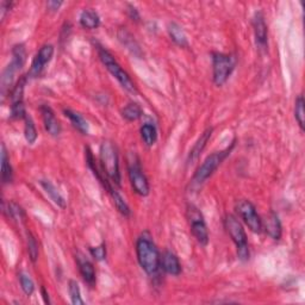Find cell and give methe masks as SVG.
Returning <instances> with one entry per match:
<instances>
[{"mask_svg":"<svg viewBox=\"0 0 305 305\" xmlns=\"http://www.w3.org/2000/svg\"><path fill=\"white\" fill-rule=\"evenodd\" d=\"M41 186L43 187V190L46 191V193L50 197V199L54 201L57 207H60L62 209L66 208V200L65 198L61 196L60 192L56 190L53 184H51L49 180H41Z\"/></svg>","mask_w":305,"mask_h":305,"instance_id":"20","label":"cell"},{"mask_svg":"<svg viewBox=\"0 0 305 305\" xmlns=\"http://www.w3.org/2000/svg\"><path fill=\"white\" fill-rule=\"evenodd\" d=\"M19 281H21L22 290H23L25 295L31 296L35 291V284H34V281H32V279L29 277L28 274L21 273L19 274Z\"/></svg>","mask_w":305,"mask_h":305,"instance_id":"31","label":"cell"},{"mask_svg":"<svg viewBox=\"0 0 305 305\" xmlns=\"http://www.w3.org/2000/svg\"><path fill=\"white\" fill-rule=\"evenodd\" d=\"M160 267L171 275H179L181 273V263L178 256L172 252H165L160 258Z\"/></svg>","mask_w":305,"mask_h":305,"instance_id":"14","label":"cell"},{"mask_svg":"<svg viewBox=\"0 0 305 305\" xmlns=\"http://www.w3.org/2000/svg\"><path fill=\"white\" fill-rule=\"evenodd\" d=\"M65 116L71 120V123L73 124V127L75 128L76 130H79L82 134L87 135L88 134V123L86 122V119L80 115V113L73 111V110L69 109H65L64 110Z\"/></svg>","mask_w":305,"mask_h":305,"instance_id":"18","label":"cell"},{"mask_svg":"<svg viewBox=\"0 0 305 305\" xmlns=\"http://www.w3.org/2000/svg\"><path fill=\"white\" fill-rule=\"evenodd\" d=\"M62 2H55V0H50V2L47 3V7L49 9L50 11H53V12H55V11H57L60 7L62 6Z\"/></svg>","mask_w":305,"mask_h":305,"instance_id":"36","label":"cell"},{"mask_svg":"<svg viewBox=\"0 0 305 305\" xmlns=\"http://www.w3.org/2000/svg\"><path fill=\"white\" fill-rule=\"evenodd\" d=\"M39 110H41L44 128H46L48 134L54 136V137H56V136L60 135L61 132V126H60V122H58L56 118V116H55L54 111L51 110L50 106L48 105H42Z\"/></svg>","mask_w":305,"mask_h":305,"instance_id":"12","label":"cell"},{"mask_svg":"<svg viewBox=\"0 0 305 305\" xmlns=\"http://www.w3.org/2000/svg\"><path fill=\"white\" fill-rule=\"evenodd\" d=\"M212 132H214V129H212V128H208V129L201 134L199 139L196 142V145L193 146V148L191 149L189 154V164H193L194 161L199 157L200 154L203 153L204 148L207 147V143L209 142V139L211 138Z\"/></svg>","mask_w":305,"mask_h":305,"instance_id":"17","label":"cell"},{"mask_svg":"<svg viewBox=\"0 0 305 305\" xmlns=\"http://www.w3.org/2000/svg\"><path fill=\"white\" fill-rule=\"evenodd\" d=\"M117 36H118L119 42L122 43L123 46L126 47L127 49L129 50L132 55H135V56H137V57L142 56L141 48H139L138 43L136 42L135 37L131 35L130 31H128L126 28H120L118 30V34H117Z\"/></svg>","mask_w":305,"mask_h":305,"instance_id":"15","label":"cell"},{"mask_svg":"<svg viewBox=\"0 0 305 305\" xmlns=\"http://www.w3.org/2000/svg\"><path fill=\"white\" fill-rule=\"evenodd\" d=\"M187 219H189L191 231H192L196 240L200 245L207 246L209 242V231L201 212L193 205H189V208H187Z\"/></svg>","mask_w":305,"mask_h":305,"instance_id":"8","label":"cell"},{"mask_svg":"<svg viewBox=\"0 0 305 305\" xmlns=\"http://www.w3.org/2000/svg\"><path fill=\"white\" fill-rule=\"evenodd\" d=\"M27 117V111H25L24 101L14 103L11 104V118L13 119H22Z\"/></svg>","mask_w":305,"mask_h":305,"instance_id":"32","label":"cell"},{"mask_svg":"<svg viewBox=\"0 0 305 305\" xmlns=\"http://www.w3.org/2000/svg\"><path fill=\"white\" fill-rule=\"evenodd\" d=\"M128 174H129L132 190L141 197L148 196L150 192L148 179H147L146 174L143 173L141 165L136 159L130 161L129 165H128Z\"/></svg>","mask_w":305,"mask_h":305,"instance_id":"9","label":"cell"},{"mask_svg":"<svg viewBox=\"0 0 305 305\" xmlns=\"http://www.w3.org/2000/svg\"><path fill=\"white\" fill-rule=\"evenodd\" d=\"M68 292L71 296V300L74 305H83L84 300L82 298V292H80V288L78 282L75 280H69L68 282Z\"/></svg>","mask_w":305,"mask_h":305,"instance_id":"28","label":"cell"},{"mask_svg":"<svg viewBox=\"0 0 305 305\" xmlns=\"http://www.w3.org/2000/svg\"><path fill=\"white\" fill-rule=\"evenodd\" d=\"M28 253L32 262H36L38 259V243L32 234H28Z\"/></svg>","mask_w":305,"mask_h":305,"instance_id":"30","label":"cell"},{"mask_svg":"<svg viewBox=\"0 0 305 305\" xmlns=\"http://www.w3.org/2000/svg\"><path fill=\"white\" fill-rule=\"evenodd\" d=\"M236 61L231 55L223 53L212 54V76L216 86H223L233 73Z\"/></svg>","mask_w":305,"mask_h":305,"instance_id":"6","label":"cell"},{"mask_svg":"<svg viewBox=\"0 0 305 305\" xmlns=\"http://www.w3.org/2000/svg\"><path fill=\"white\" fill-rule=\"evenodd\" d=\"M141 137L143 139V142L146 143L148 147H152L155 145L156 139H157V131L156 128L153 126V124L146 123L141 127Z\"/></svg>","mask_w":305,"mask_h":305,"instance_id":"24","label":"cell"},{"mask_svg":"<svg viewBox=\"0 0 305 305\" xmlns=\"http://www.w3.org/2000/svg\"><path fill=\"white\" fill-rule=\"evenodd\" d=\"M24 120H25V126H24L25 139H27L29 145H34L36 139H37V130H36L34 120H32V118L29 115H27Z\"/></svg>","mask_w":305,"mask_h":305,"instance_id":"26","label":"cell"},{"mask_svg":"<svg viewBox=\"0 0 305 305\" xmlns=\"http://www.w3.org/2000/svg\"><path fill=\"white\" fill-rule=\"evenodd\" d=\"M136 255L139 266L147 274L154 275L160 268V253L148 233H145L136 242Z\"/></svg>","mask_w":305,"mask_h":305,"instance_id":"1","label":"cell"},{"mask_svg":"<svg viewBox=\"0 0 305 305\" xmlns=\"http://www.w3.org/2000/svg\"><path fill=\"white\" fill-rule=\"evenodd\" d=\"M127 12H128V16H129L130 19L136 22V23H137V22H139V19H141V16H139L138 10L136 9L134 5H130V4H129V5H128Z\"/></svg>","mask_w":305,"mask_h":305,"instance_id":"35","label":"cell"},{"mask_svg":"<svg viewBox=\"0 0 305 305\" xmlns=\"http://www.w3.org/2000/svg\"><path fill=\"white\" fill-rule=\"evenodd\" d=\"M25 61H27V49H25V46L23 43L16 44L12 48V61H11V64L19 71V69L23 68Z\"/></svg>","mask_w":305,"mask_h":305,"instance_id":"22","label":"cell"},{"mask_svg":"<svg viewBox=\"0 0 305 305\" xmlns=\"http://www.w3.org/2000/svg\"><path fill=\"white\" fill-rule=\"evenodd\" d=\"M13 178L12 167L10 165L9 156H7V152L5 148V145L2 146V179L4 184L11 182Z\"/></svg>","mask_w":305,"mask_h":305,"instance_id":"23","label":"cell"},{"mask_svg":"<svg viewBox=\"0 0 305 305\" xmlns=\"http://www.w3.org/2000/svg\"><path fill=\"white\" fill-rule=\"evenodd\" d=\"M90 253L92 255V258H94L97 261H101V260H104L106 258V247L105 245L103 243L100 246H98V247H93V248H90Z\"/></svg>","mask_w":305,"mask_h":305,"instance_id":"33","label":"cell"},{"mask_svg":"<svg viewBox=\"0 0 305 305\" xmlns=\"http://www.w3.org/2000/svg\"><path fill=\"white\" fill-rule=\"evenodd\" d=\"M76 261H78L79 271L82 273L84 280H85L90 286H94L95 284V271L93 267V263H92L90 260L86 259L85 256L78 255L76 258Z\"/></svg>","mask_w":305,"mask_h":305,"instance_id":"16","label":"cell"},{"mask_svg":"<svg viewBox=\"0 0 305 305\" xmlns=\"http://www.w3.org/2000/svg\"><path fill=\"white\" fill-rule=\"evenodd\" d=\"M304 117H305L304 98L303 95H299V97L297 98L296 104H295V118L302 130H304Z\"/></svg>","mask_w":305,"mask_h":305,"instance_id":"29","label":"cell"},{"mask_svg":"<svg viewBox=\"0 0 305 305\" xmlns=\"http://www.w3.org/2000/svg\"><path fill=\"white\" fill-rule=\"evenodd\" d=\"M224 227L231 237V240L237 248V256L242 261H247L249 259V248L247 241V234L238 222V219L233 215H228L224 219Z\"/></svg>","mask_w":305,"mask_h":305,"instance_id":"4","label":"cell"},{"mask_svg":"<svg viewBox=\"0 0 305 305\" xmlns=\"http://www.w3.org/2000/svg\"><path fill=\"white\" fill-rule=\"evenodd\" d=\"M11 5H12V3H9V2H2V5H0V10H2V19L4 17H5V14L7 11L11 9Z\"/></svg>","mask_w":305,"mask_h":305,"instance_id":"37","label":"cell"},{"mask_svg":"<svg viewBox=\"0 0 305 305\" xmlns=\"http://www.w3.org/2000/svg\"><path fill=\"white\" fill-rule=\"evenodd\" d=\"M143 110L141 106L136 103H129L126 108L122 110V116L124 119H127L128 122H134V120H137L142 117Z\"/></svg>","mask_w":305,"mask_h":305,"instance_id":"25","label":"cell"},{"mask_svg":"<svg viewBox=\"0 0 305 305\" xmlns=\"http://www.w3.org/2000/svg\"><path fill=\"white\" fill-rule=\"evenodd\" d=\"M236 212L246 226L251 229L253 233L260 234L262 231V219L256 212V209L249 200L242 199L236 203Z\"/></svg>","mask_w":305,"mask_h":305,"instance_id":"7","label":"cell"},{"mask_svg":"<svg viewBox=\"0 0 305 305\" xmlns=\"http://www.w3.org/2000/svg\"><path fill=\"white\" fill-rule=\"evenodd\" d=\"M253 28H254L255 41L260 49H266L268 41V30L262 12H256L253 18Z\"/></svg>","mask_w":305,"mask_h":305,"instance_id":"11","label":"cell"},{"mask_svg":"<svg viewBox=\"0 0 305 305\" xmlns=\"http://www.w3.org/2000/svg\"><path fill=\"white\" fill-rule=\"evenodd\" d=\"M9 216H11L13 219H22L24 217V211L19 205L16 203H10L9 204Z\"/></svg>","mask_w":305,"mask_h":305,"instance_id":"34","label":"cell"},{"mask_svg":"<svg viewBox=\"0 0 305 305\" xmlns=\"http://www.w3.org/2000/svg\"><path fill=\"white\" fill-rule=\"evenodd\" d=\"M262 229L266 230V233L271 238L275 241H279L281 238L282 234V227L279 219L278 215L275 212L271 211L265 219L262 220Z\"/></svg>","mask_w":305,"mask_h":305,"instance_id":"13","label":"cell"},{"mask_svg":"<svg viewBox=\"0 0 305 305\" xmlns=\"http://www.w3.org/2000/svg\"><path fill=\"white\" fill-rule=\"evenodd\" d=\"M98 55L100 61L104 64L106 69L111 73L112 76H115L117 82L120 84L124 90H127L130 93H137V88H136L135 83L132 82L129 74L120 67V65L116 61V58L113 57V55L110 53L109 50H106L105 48L98 47Z\"/></svg>","mask_w":305,"mask_h":305,"instance_id":"2","label":"cell"},{"mask_svg":"<svg viewBox=\"0 0 305 305\" xmlns=\"http://www.w3.org/2000/svg\"><path fill=\"white\" fill-rule=\"evenodd\" d=\"M25 84H27V76H22V78L17 82L16 85L13 86L12 91H11V94H10L11 104H14V103L23 101Z\"/></svg>","mask_w":305,"mask_h":305,"instance_id":"27","label":"cell"},{"mask_svg":"<svg viewBox=\"0 0 305 305\" xmlns=\"http://www.w3.org/2000/svg\"><path fill=\"white\" fill-rule=\"evenodd\" d=\"M233 148H234V142L231 143L230 148H227L224 150H220V152H216L214 154H211V155H209L207 159H205L204 162L198 167L196 173H194L192 178L193 185L199 186L203 182L207 181V180L214 174V172L220 166V164L223 162L224 159L229 155Z\"/></svg>","mask_w":305,"mask_h":305,"instance_id":"5","label":"cell"},{"mask_svg":"<svg viewBox=\"0 0 305 305\" xmlns=\"http://www.w3.org/2000/svg\"><path fill=\"white\" fill-rule=\"evenodd\" d=\"M54 55V47L51 44H44L41 47V49L38 50V53L36 54L31 64V68L28 73V76L30 78H38L42 74L43 69L46 68L47 64H49L51 57Z\"/></svg>","mask_w":305,"mask_h":305,"instance_id":"10","label":"cell"},{"mask_svg":"<svg viewBox=\"0 0 305 305\" xmlns=\"http://www.w3.org/2000/svg\"><path fill=\"white\" fill-rule=\"evenodd\" d=\"M168 34H170V37L176 46L187 47V37L179 24L174 23V22L168 24Z\"/></svg>","mask_w":305,"mask_h":305,"instance_id":"21","label":"cell"},{"mask_svg":"<svg viewBox=\"0 0 305 305\" xmlns=\"http://www.w3.org/2000/svg\"><path fill=\"white\" fill-rule=\"evenodd\" d=\"M80 24H82L83 28L90 29V30H93V29H97L100 24V19H99L98 13L93 10H84L82 14H80Z\"/></svg>","mask_w":305,"mask_h":305,"instance_id":"19","label":"cell"},{"mask_svg":"<svg viewBox=\"0 0 305 305\" xmlns=\"http://www.w3.org/2000/svg\"><path fill=\"white\" fill-rule=\"evenodd\" d=\"M41 291H42V297H43V300H44V303H46V304H50V300H49V296H48V292L46 291V289H44V288H43V286H42Z\"/></svg>","mask_w":305,"mask_h":305,"instance_id":"38","label":"cell"},{"mask_svg":"<svg viewBox=\"0 0 305 305\" xmlns=\"http://www.w3.org/2000/svg\"><path fill=\"white\" fill-rule=\"evenodd\" d=\"M99 159H100L103 172L109 176L111 181L117 184V185H120L118 153H117L116 147L111 142H103L100 150H99Z\"/></svg>","mask_w":305,"mask_h":305,"instance_id":"3","label":"cell"}]
</instances>
